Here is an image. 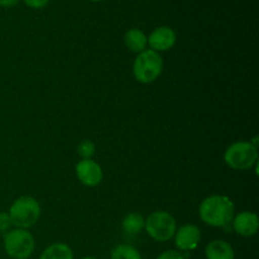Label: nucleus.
<instances>
[{
  "label": "nucleus",
  "instance_id": "19",
  "mask_svg": "<svg viewBox=\"0 0 259 259\" xmlns=\"http://www.w3.org/2000/svg\"><path fill=\"white\" fill-rule=\"evenodd\" d=\"M50 0H24L25 4L28 7L33 8V9H40V8H45L48 4Z\"/></svg>",
  "mask_w": 259,
  "mask_h": 259
},
{
  "label": "nucleus",
  "instance_id": "13",
  "mask_svg": "<svg viewBox=\"0 0 259 259\" xmlns=\"http://www.w3.org/2000/svg\"><path fill=\"white\" fill-rule=\"evenodd\" d=\"M39 259H75L73 252L65 243H55L43 250Z\"/></svg>",
  "mask_w": 259,
  "mask_h": 259
},
{
  "label": "nucleus",
  "instance_id": "18",
  "mask_svg": "<svg viewBox=\"0 0 259 259\" xmlns=\"http://www.w3.org/2000/svg\"><path fill=\"white\" fill-rule=\"evenodd\" d=\"M157 259H185V257L179 250H166L162 254H159Z\"/></svg>",
  "mask_w": 259,
  "mask_h": 259
},
{
  "label": "nucleus",
  "instance_id": "8",
  "mask_svg": "<svg viewBox=\"0 0 259 259\" xmlns=\"http://www.w3.org/2000/svg\"><path fill=\"white\" fill-rule=\"evenodd\" d=\"M200 239H201V233L194 224L184 225L175 233V245L180 250L185 252L194 250L199 245Z\"/></svg>",
  "mask_w": 259,
  "mask_h": 259
},
{
  "label": "nucleus",
  "instance_id": "20",
  "mask_svg": "<svg viewBox=\"0 0 259 259\" xmlns=\"http://www.w3.org/2000/svg\"><path fill=\"white\" fill-rule=\"evenodd\" d=\"M19 0H0V7H4V8H12L14 5L18 4Z\"/></svg>",
  "mask_w": 259,
  "mask_h": 259
},
{
  "label": "nucleus",
  "instance_id": "12",
  "mask_svg": "<svg viewBox=\"0 0 259 259\" xmlns=\"http://www.w3.org/2000/svg\"><path fill=\"white\" fill-rule=\"evenodd\" d=\"M124 43L128 47L129 51L136 53L143 52L148 45V38L138 28H132L124 35Z\"/></svg>",
  "mask_w": 259,
  "mask_h": 259
},
{
  "label": "nucleus",
  "instance_id": "16",
  "mask_svg": "<svg viewBox=\"0 0 259 259\" xmlns=\"http://www.w3.org/2000/svg\"><path fill=\"white\" fill-rule=\"evenodd\" d=\"M95 143L93 141H89V139H85V141H82L77 146V153L82 159L93 158V156L95 154Z\"/></svg>",
  "mask_w": 259,
  "mask_h": 259
},
{
  "label": "nucleus",
  "instance_id": "3",
  "mask_svg": "<svg viewBox=\"0 0 259 259\" xmlns=\"http://www.w3.org/2000/svg\"><path fill=\"white\" fill-rule=\"evenodd\" d=\"M12 224L19 229L32 228L40 217V205L34 197L20 196L12 204L9 209Z\"/></svg>",
  "mask_w": 259,
  "mask_h": 259
},
{
  "label": "nucleus",
  "instance_id": "2",
  "mask_svg": "<svg viewBox=\"0 0 259 259\" xmlns=\"http://www.w3.org/2000/svg\"><path fill=\"white\" fill-rule=\"evenodd\" d=\"M163 71V60L158 52L144 50L138 53L133 63V75L138 82L152 83Z\"/></svg>",
  "mask_w": 259,
  "mask_h": 259
},
{
  "label": "nucleus",
  "instance_id": "17",
  "mask_svg": "<svg viewBox=\"0 0 259 259\" xmlns=\"http://www.w3.org/2000/svg\"><path fill=\"white\" fill-rule=\"evenodd\" d=\"M12 220H10L8 212H0V232H8L12 227Z\"/></svg>",
  "mask_w": 259,
  "mask_h": 259
},
{
  "label": "nucleus",
  "instance_id": "10",
  "mask_svg": "<svg viewBox=\"0 0 259 259\" xmlns=\"http://www.w3.org/2000/svg\"><path fill=\"white\" fill-rule=\"evenodd\" d=\"M233 229L242 237H253L259 229V218L257 214L250 211L239 212L233 218Z\"/></svg>",
  "mask_w": 259,
  "mask_h": 259
},
{
  "label": "nucleus",
  "instance_id": "5",
  "mask_svg": "<svg viewBox=\"0 0 259 259\" xmlns=\"http://www.w3.org/2000/svg\"><path fill=\"white\" fill-rule=\"evenodd\" d=\"M35 242L27 229H13L4 235V249L12 259H28L34 252Z\"/></svg>",
  "mask_w": 259,
  "mask_h": 259
},
{
  "label": "nucleus",
  "instance_id": "1",
  "mask_svg": "<svg viewBox=\"0 0 259 259\" xmlns=\"http://www.w3.org/2000/svg\"><path fill=\"white\" fill-rule=\"evenodd\" d=\"M235 206L224 195H212L201 201L199 215L205 224L214 228H225L233 222Z\"/></svg>",
  "mask_w": 259,
  "mask_h": 259
},
{
  "label": "nucleus",
  "instance_id": "11",
  "mask_svg": "<svg viewBox=\"0 0 259 259\" xmlns=\"http://www.w3.org/2000/svg\"><path fill=\"white\" fill-rule=\"evenodd\" d=\"M206 259H234L235 253L232 245L225 240H212L205 248Z\"/></svg>",
  "mask_w": 259,
  "mask_h": 259
},
{
  "label": "nucleus",
  "instance_id": "14",
  "mask_svg": "<svg viewBox=\"0 0 259 259\" xmlns=\"http://www.w3.org/2000/svg\"><path fill=\"white\" fill-rule=\"evenodd\" d=\"M144 225L146 219L138 212H131L123 219V229L129 234H138L144 229Z\"/></svg>",
  "mask_w": 259,
  "mask_h": 259
},
{
  "label": "nucleus",
  "instance_id": "9",
  "mask_svg": "<svg viewBox=\"0 0 259 259\" xmlns=\"http://www.w3.org/2000/svg\"><path fill=\"white\" fill-rule=\"evenodd\" d=\"M175 43H176V33L169 27H158L148 37L149 47L156 52L171 50Z\"/></svg>",
  "mask_w": 259,
  "mask_h": 259
},
{
  "label": "nucleus",
  "instance_id": "21",
  "mask_svg": "<svg viewBox=\"0 0 259 259\" xmlns=\"http://www.w3.org/2000/svg\"><path fill=\"white\" fill-rule=\"evenodd\" d=\"M82 259H98V258H95V257H85V258H82Z\"/></svg>",
  "mask_w": 259,
  "mask_h": 259
},
{
  "label": "nucleus",
  "instance_id": "4",
  "mask_svg": "<svg viewBox=\"0 0 259 259\" xmlns=\"http://www.w3.org/2000/svg\"><path fill=\"white\" fill-rule=\"evenodd\" d=\"M224 161L235 171H245L258 162V149L250 142H235L225 151Z\"/></svg>",
  "mask_w": 259,
  "mask_h": 259
},
{
  "label": "nucleus",
  "instance_id": "6",
  "mask_svg": "<svg viewBox=\"0 0 259 259\" xmlns=\"http://www.w3.org/2000/svg\"><path fill=\"white\" fill-rule=\"evenodd\" d=\"M144 229L152 239L157 242H168L175 237L177 230V224L175 218L167 211H153L146 219Z\"/></svg>",
  "mask_w": 259,
  "mask_h": 259
},
{
  "label": "nucleus",
  "instance_id": "15",
  "mask_svg": "<svg viewBox=\"0 0 259 259\" xmlns=\"http://www.w3.org/2000/svg\"><path fill=\"white\" fill-rule=\"evenodd\" d=\"M110 259H142V255L132 245L120 244L111 250Z\"/></svg>",
  "mask_w": 259,
  "mask_h": 259
},
{
  "label": "nucleus",
  "instance_id": "22",
  "mask_svg": "<svg viewBox=\"0 0 259 259\" xmlns=\"http://www.w3.org/2000/svg\"><path fill=\"white\" fill-rule=\"evenodd\" d=\"M91 2H103V0H91Z\"/></svg>",
  "mask_w": 259,
  "mask_h": 259
},
{
  "label": "nucleus",
  "instance_id": "7",
  "mask_svg": "<svg viewBox=\"0 0 259 259\" xmlns=\"http://www.w3.org/2000/svg\"><path fill=\"white\" fill-rule=\"evenodd\" d=\"M76 176L85 186L95 187L103 180V169L93 159H81L76 164Z\"/></svg>",
  "mask_w": 259,
  "mask_h": 259
}]
</instances>
